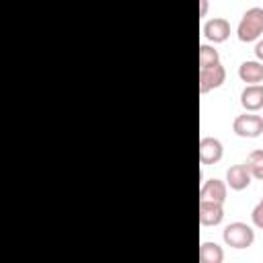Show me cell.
Here are the masks:
<instances>
[{
    "instance_id": "cell-5",
    "label": "cell",
    "mask_w": 263,
    "mask_h": 263,
    "mask_svg": "<svg viewBox=\"0 0 263 263\" xmlns=\"http://www.w3.org/2000/svg\"><path fill=\"white\" fill-rule=\"evenodd\" d=\"M224 156L222 142L214 136H203L199 140V162L201 164H216Z\"/></svg>"
},
{
    "instance_id": "cell-4",
    "label": "cell",
    "mask_w": 263,
    "mask_h": 263,
    "mask_svg": "<svg viewBox=\"0 0 263 263\" xmlns=\"http://www.w3.org/2000/svg\"><path fill=\"white\" fill-rule=\"evenodd\" d=\"M226 80V70L222 64L210 66V68H199V92H210L218 86H222V82Z\"/></svg>"
},
{
    "instance_id": "cell-8",
    "label": "cell",
    "mask_w": 263,
    "mask_h": 263,
    "mask_svg": "<svg viewBox=\"0 0 263 263\" xmlns=\"http://www.w3.org/2000/svg\"><path fill=\"white\" fill-rule=\"evenodd\" d=\"M224 220V208L216 201L199 199V222L203 226H218Z\"/></svg>"
},
{
    "instance_id": "cell-17",
    "label": "cell",
    "mask_w": 263,
    "mask_h": 263,
    "mask_svg": "<svg viewBox=\"0 0 263 263\" xmlns=\"http://www.w3.org/2000/svg\"><path fill=\"white\" fill-rule=\"evenodd\" d=\"M205 10H208V2L201 0V14H205Z\"/></svg>"
},
{
    "instance_id": "cell-9",
    "label": "cell",
    "mask_w": 263,
    "mask_h": 263,
    "mask_svg": "<svg viewBox=\"0 0 263 263\" xmlns=\"http://www.w3.org/2000/svg\"><path fill=\"white\" fill-rule=\"evenodd\" d=\"M251 173L247 168V164H232L228 171H226V185L234 191H242L251 185Z\"/></svg>"
},
{
    "instance_id": "cell-15",
    "label": "cell",
    "mask_w": 263,
    "mask_h": 263,
    "mask_svg": "<svg viewBox=\"0 0 263 263\" xmlns=\"http://www.w3.org/2000/svg\"><path fill=\"white\" fill-rule=\"evenodd\" d=\"M251 220H253V224H255L257 228H263V197H261L259 203L253 208V212H251Z\"/></svg>"
},
{
    "instance_id": "cell-10",
    "label": "cell",
    "mask_w": 263,
    "mask_h": 263,
    "mask_svg": "<svg viewBox=\"0 0 263 263\" xmlns=\"http://www.w3.org/2000/svg\"><path fill=\"white\" fill-rule=\"evenodd\" d=\"M238 78L247 82V86L263 82V64L259 60H245L238 66Z\"/></svg>"
},
{
    "instance_id": "cell-2",
    "label": "cell",
    "mask_w": 263,
    "mask_h": 263,
    "mask_svg": "<svg viewBox=\"0 0 263 263\" xmlns=\"http://www.w3.org/2000/svg\"><path fill=\"white\" fill-rule=\"evenodd\" d=\"M222 238L232 249H247L255 242V230L245 222H230L222 230Z\"/></svg>"
},
{
    "instance_id": "cell-11",
    "label": "cell",
    "mask_w": 263,
    "mask_h": 263,
    "mask_svg": "<svg viewBox=\"0 0 263 263\" xmlns=\"http://www.w3.org/2000/svg\"><path fill=\"white\" fill-rule=\"evenodd\" d=\"M240 105L253 113V111H259L263 107V86L261 84H251V86H245L242 92H240Z\"/></svg>"
},
{
    "instance_id": "cell-7",
    "label": "cell",
    "mask_w": 263,
    "mask_h": 263,
    "mask_svg": "<svg viewBox=\"0 0 263 263\" xmlns=\"http://www.w3.org/2000/svg\"><path fill=\"white\" fill-rule=\"evenodd\" d=\"M226 191H228V185L220 179H208L201 189H199V199H205V201H216V203H224L226 201Z\"/></svg>"
},
{
    "instance_id": "cell-12",
    "label": "cell",
    "mask_w": 263,
    "mask_h": 263,
    "mask_svg": "<svg viewBox=\"0 0 263 263\" xmlns=\"http://www.w3.org/2000/svg\"><path fill=\"white\" fill-rule=\"evenodd\" d=\"M224 261V251L220 245L203 240L199 245V263H222Z\"/></svg>"
},
{
    "instance_id": "cell-3",
    "label": "cell",
    "mask_w": 263,
    "mask_h": 263,
    "mask_svg": "<svg viewBox=\"0 0 263 263\" xmlns=\"http://www.w3.org/2000/svg\"><path fill=\"white\" fill-rule=\"evenodd\" d=\"M232 129L240 138H257L263 134V117H259L255 113L236 115L232 121Z\"/></svg>"
},
{
    "instance_id": "cell-13",
    "label": "cell",
    "mask_w": 263,
    "mask_h": 263,
    "mask_svg": "<svg viewBox=\"0 0 263 263\" xmlns=\"http://www.w3.org/2000/svg\"><path fill=\"white\" fill-rule=\"evenodd\" d=\"M247 168H249V173H251V177H255V179H259V181H263V150H253V152H249V156H247Z\"/></svg>"
},
{
    "instance_id": "cell-6",
    "label": "cell",
    "mask_w": 263,
    "mask_h": 263,
    "mask_svg": "<svg viewBox=\"0 0 263 263\" xmlns=\"http://www.w3.org/2000/svg\"><path fill=\"white\" fill-rule=\"evenodd\" d=\"M203 35L214 43H222L230 35V23L224 16H214L203 23Z\"/></svg>"
},
{
    "instance_id": "cell-14",
    "label": "cell",
    "mask_w": 263,
    "mask_h": 263,
    "mask_svg": "<svg viewBox=\"0 0 263 263\" xmlns=\"http://www.w3.org/2000/svg\"><path fill=\"white\" fill-rule=\"evenodd\" d=\"M216 64H220L218 49L208 45V43H201L199 45V68H210V66H216Z\"/></svg>"
},
{
    "instance_id": "cell-1",
    "label": "cell",
    "mask_w": 263,
    "mask_h": 263,
    "mask_svg": "<svg viewBox=\"0 0 263 263\" xmlns=\"http://www.w3.org/2000/svg\"><path fill=\"white\" fill-rule=\"evenodd\" d=\"M261 33H263V8L261 6H251L240 16V23L236 27V35H238L240 41L249 43V41L259 39Z\"/></svg>"
},
{
    "instance_id": "cell-16",
    "label": "cell",
    "mask_w": 263,
    "mask_h": 263,
    "mask_svg": "<svg viewBox=\"0 0 263 263\" xmlns=\"http://www.w3.org/2000/svg\"><path fill=\"white\" fill-rule=\"evenodd\" d=\"M255 55L259 58V62L263 64V39H259L257 41V45H255Z\"/></svg>"
}]
</instances>
